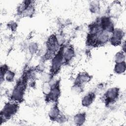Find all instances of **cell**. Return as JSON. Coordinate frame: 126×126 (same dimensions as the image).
I'll use <instances>...</instances> for the list:
<instances>
[{
  "label": "cell",
  "mask_w": 126,
  "mask_h": 126,
  "mask_svg": "<svg viewBox=\"0 0 126 126\" xmlns=\"http://www.w3.org/2000/svg\"><path fill=\"white\" fill-rule=\"evenodd\" d=\"M60 115V111L57 106H54L49 112V116L51 119L56 120Z\"/></svg>",
  "instance_id": "11"
},
{
  "label": "cell",
  "mask_w": 126,
  "mask_h": 126,
  "mask_svg": "<svg viewBox=\"0 0 126 126\" xmlns=\"http://www.w3.org/2000/svg\"><path fill=\"white\" fill-rule=\"evenodd\" d=\"M75 53L72 47H68L65 51L63 52V60L66 63L69 62L74 56Z\"/></svg>",
  "instance_id": "9"
},
{
  "label": "cell",
  "mask_w": 126,
  "mask_h": 126,
  "mask_svg": "<svg viewBox=\"0 0 126 126\" xmlns=\"http://www.w3.org/2000/svg\"><path fill=\"white\" fill-rule=\"evenodd\" d=\"M95 98V95L93 93H88L83 97L82 100V104L84 106L88 107L91 104Z\"/></svg>",
  "instance_id": "8"
},
{
  "label": "cell",
  "mask_w": 126,
  "mask_h": 126,
  "mask_svg": "<svg viewBox=\"0 0 126 126\" xmlns=\"http://www.w3.org/2000/svg\"><path fill=\"white\" fill-rule=\"evenodd\" d=\"M48 51L54 53L59 49V43L58 39L56 36L52 35L48 39L47 43Z\"/></svg>",
  "instance_id": "7"
},
{
  "label": "cell",
  "mask_w": 126,
  "mask_h": 126,
  "mask_svg": "<svg viewBox=\"0 0 126 126\" xmlns=\"http://www.w3.org/2000/svg\"><path fill=\"white\" fill-rule=\"evenodd\" d=\"M63 52L64 48L62 46L52 59L51 72L53 75L57 73L61 67L63 60Z\"/></svg>",
  "instance_id": "3"
},
{
  "label": "cell",
  "mask_w": 126,
  "mask_h": 126,
  "mask_svg": "<svg viewBox=\"0 0 126 126\" xmlns=\"http://www.w3.org/2000/svg\"><path fill=\"white\" fill-rule=\"evenodd\" d=\"M90 80V76L87 73H82L78 75L76 78V83L77 85H80L82 84L88 82Z\"/></svg>",
  "instance_id": "10"
},
{
  "label": "cell",
  "mask_w": 126,
  "mask_h": 126,
  "mask_svg": "<svg viewBox=\"0 0 126 126\" xmlns=\"http://www.w3.org/2000/svg\"><path fill=\"white\" fill-rule=\"evenodd\" d=\"M19 106L17 102H8L3 107L0 113L1 122H3L10 119L18 111Z\"/></svg>",
  "instance_id": "2"
},
{
  "label": "cell",
  "mask_w": 126,
  "mask_h": 126,
  "mask_svg": "<svg viewBox=\"0 0 126 126\" xmlns=\"http://www.w3.org/2000/svg\"><path fill=\"white\" fill-rule=\"evenodd\" d=\"M112 33V34L110 38L111 44L114 45H117L121 44V40L124 36L123 32L120 29H115L114 30Z\"/></svg>",
  "instance_id": "6"
},
{
  "label": "cell",
  "mask_w": 126,
  "mask_h": 126,
  "mask_svg": "<svg viewBox=\"0 0 126 126\" xmlns=\"http://www.w3.org/2000/svg\"><path fill=\"white\" fill-rule=\"evenodd\" d=\"M126 68L125 63L124 62L116 63V64L115 65L114 71L118 74H120L125 71Z\"/></svg>",
  "instance_id": "12"
},
{
  "label": "cell",
  "mask_w": 126,
  "mask_h": 126,
  "mask_svg": "<svg viewBox=\"0 0 126 126\" xmlns=\"http://www.w3.org/2000/svg\"><path fill=\"white\" fill-rule=\"evenodd\" d=\"M124 56L121 53H118L115 57V61L116 63H120L123 62Z\"/></svg>",
  "instance_id": "15"
},
{
  "label": "cell",
  "mask_w": 126,
  "mask_h": 126,
  "mask_svg": "<svg viewBox=\"0 0 126 126\" xmlns=\"http://www.w3.org/2000/svg\"><path fill=\"white\" fill-rule=\"evenodd\" d=\"M5 75V79L7 81L10 82L13 80V78L14 77V73L13 72L10 70H8L6 72Z\"/></svg>",
  "instance_id": "14"
},
{
  "label": "cell",
  "mask_w": 126,
  "mask_h": 126,
  "mask_svg": "<svg viewBox=\"0 0 126 126\" xmlns=\"http://www.w3.org/2000/svg\"><path fill=\"white\" fill-rule=\"evenodd\" d=\"M85 114L83 113H79L77 114L74 117V122L77 123L78 125H80L85 121Z\"/></svg>",
  "instance_id": "13"
},
{
  "label": "cell",
  "mask_w": 126,
  "mask_h": 126,
  "mask_svg": "<svg viewBox=\"0 0 126 126\" xmlns=\"http://www.w3.org/2000/svg\"><path fill=\"white\" fill-rule=\"evenodd\" d=\"M50 87L48 90V92L46 94V98L48 100H52L56 101L58 99L60 94V90L59 81L55 82L52 85H50Z\"/></svg>",
  "instance_id": "4"
},
{
  "label": "cell",
  "mask_w": 126,
  "mask_h": 126,
  "mask_svg": "<svg viewBox=\"0 0 126 126\" xmlns=\"http://www.w3.org/2000/svg\"><path fill=\"white\" fill-rule=\"evenodd\" d=\"M119 95V89L117 88H112L107 90L104 94V99L106 104L114 102Z\"/></svg>",
  "instance_id": "5"
},
{
  "label": "cell",
  "mask_w": 126,
  "mask_h": 126,
  "mask_svg": "<svg viewBox=\"0 0 126 126\" xmlns=\"http://www.w3.org/2000/svg\"><path fill=\"white\" fill-rule=\"evenodd\" d=\"M27 86V77L24 76L16 84L11 95L14 101H20L23 98Z\"/></svg>",
  "instance_id": "1"
}]
</instances>
